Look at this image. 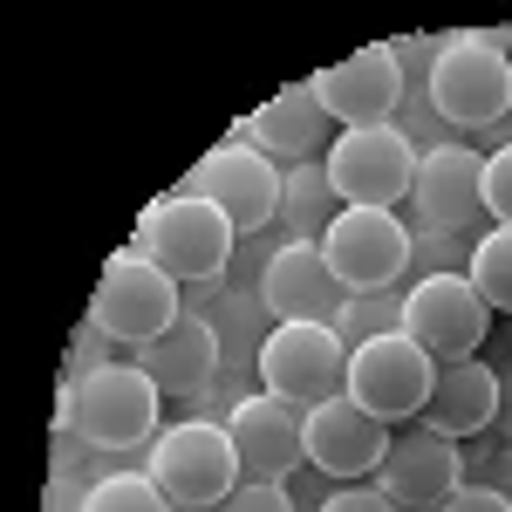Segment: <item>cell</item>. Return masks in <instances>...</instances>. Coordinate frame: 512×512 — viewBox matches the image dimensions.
Masks as SVG:
<instances>
[{
	"label": "cell",
	"instance_id": "7a4b0ae2",
	"mask_svg": "<svg viewBox=\"0 0 512 512\" xmlns=\"http://www.w3.org/2000/svg\"><path fill=\"white\" fill-rule=\"evenodd\" d=\"M144 472L158 478V492L171 499V506H226L239 485V451H233V431L226 424H205V417H192V424H171V431H158L151 444H144Z\"/></svg>",
	"mask_w": 512,
	"mask_h": 512
},
{
	"label": "cell",
	"instance_id": "277c9868",
	"mask_svg": "<svg viewBox=\"0 0 512 512\" xmlns=\"http://www.w3.org/2000/svg\"><path fill=\"white\" fill-rule=\"evenodd\" d=\"M185 315V294H178V280L164 274L158 260H137V253H117L103 280H96V294H89V321L123 342V349H144V342H158L171 321Z\"/></svg>",
	"mask_w": 512,
	"mask_h": 512
},
{
	"label": "cell",
	"instance_id": "603a6c76",
	"mask_svg": "<svg viewBox=\"0 0 512 512\" xmlns=\"http://www.w3.org/2000/svg\"><path fill=\"white\" fill-rule=\"evenodd\" d=\"M82 512H178V506L158 492L151 472H110V478L89 485V506Z\"/></svg>",
	"mask_w": 512,
	"mask_h": 512
},
{
	"label": "cell",
	"instance_id": "9a60e30c",
	"mask_svg": "<svg viewBox=\"0 0 512 512\" xmlns=\"http://www.w3.org/2000/svg\"><path fill=\"white\" fill-rule=\"evenodd\" d=\"M260 308L274 321H342L349 308V287L335 280V267L321 260V246H274L267 267H260Z\"/></svg>",
	"mask_w": 512,
	"mask_h": 512
},
{
	"label": "cell",
	"instance_id": "44dd1931",
	"mask_svg": "<svg viewBox=\"0 0 512 512\" xmlns=\"http://www.w3.org/2000/svg\"><path fill=\"white\" fill-rule=\"evenodd\" d=\"M342 219V198L328 185V164H287V185H280V226L294 246H321L328 226Z\"/></svg>",
	"mask_w": 512,
	"mask_h": 512
},
{
	"label": "cell",
	"instance_id": "d4e9b609",
	"mask_svg": "<svg viewBox=\"0 0 512 512\" xmlns=\"http://www.w3.org/2000/svg\"><path fill=\"white\" fill-rule=\"evenodd\" d=\"M472 267V253H465V239L458 233H431V226H417V239H410V287L417 280H437V274H465Z\"/></svg>",
	"mask_w": 512,
	"mask_h": 512
},
{
	"label": "cell",
	"instance_id": "9c48e42d",
	"mask_svg": "<svg viewBox=\"0 0 512 512\" xmlns=\"http://www.w3.org/2000/svg\"><path fill=\"white\" fill-rule=\"evenodd\" d=\"M431 383H437V362L396 328V335H376V342L349 349V383H342V390H349L369 417H383V424H410V417H424Z\"/></svg>",
	"mask_w": 512,
	"mask_h": 512
},
{
	"label": "cell",
	"instance_id": "f1b7e54d",
	"mask_svg": "<svg viewBox=\"0 0 512 512\" xmlns=\"http://www.w3.org/2000/svg\"><path fill=\"white\" fill-rule=\"evenodd\" d=\"M431 512H512V499L499 492V485H458L444 506H431Z\"/></svg>",
	"mask_w": 512,
	"mask_h": 512
},
{
	"label": "cell",
	"instance_id": "f546056e",
	"mask_svg": "<svg viewBox=\"0 0 512 512\" xmlns=\"http://www.w3.org/2000/svg\"><path fill=\"white\" fill-rule=\"evenodd\" d=\"M212 512H294L287 506V492L280 485H239L226 506H212Z\"/></svg>",
	"mask_w": 512,
	"mask_h": 512
},
{
	"label": "cell",
	"instance_id": "1f68e13d",
	"mask_svg": "<svg viewBox=\"0 0 512 512\" xmlns=\"http://www.w3.org/2000/svg\"><path fill=\"white\" fill-rule=\"evenodd\" d=\"M478 41H485V48H499V55H506V62H512V28H485V35H478Z\"/></svg>",
	"mask_w": 512,
	"mask_h": 512
},
{
	"label": "cell",
	"instance_id": "8fae6325",
	"mask_svg": "<svg viewBox=\"0 0 512 512\" xmlns=\"http://www.w3.org/2000/svg\"><path fill=\"white\" fill-rule=\"evenodd\" d=\"M280 185H287V178L274 171V158L233 137V144L205 151L178 192L212 198V205L233 219V233H260V226H274V219H280Z\"/></svg>",
	"mask_w": 512,
	"mask_h": 512
},
{
	"label": "cell",
	"instance_id": "cb8c5ba5",
	"mask_svg": "<svg viewBox=\"0 0 512 512\" xmlns=\"http://www.w3.org/2000/svg\"><path fill=\"white\" fill-rule=\"evenodd\" d=\"M403 328V294H349V308L335 321V335L362 349V342H376V335H396Z\"/></svg>",
	"mask_w": 512,
	"mask_h": 512
},
{
	"label": "cell",
	"instance_id": "8992f818",
	"mask_svg": "<svg viewBox=\"0 0 512 512\" xmlns=\"http://www.w3.org/2000/svg\"><path fill=\"white\" fill-rule=\"evenodd\" d=\"M328 185L342 205H369V212H396L410 185H417V144L396 123H369V130H342L328 144Z\"/></svg>",
	"mask_w": 512,
	"mask_h": 512
},
{
	"label": "cell",
	"instance_id": "e0dca14e",
	"mask_svg": "<svg viewBox=\"0 0 512 512\" xmlns=\"http://www.w3.org/2000/svg\"><path fill=\"white\" fill-rule=\"evenodd\" d=\"M376 485L390 492L396 506H444L458 485H465V458H458V437L444 431H403L390 444V458H383V472Z\"/></svg>",
	"mask_w": 512,
	"mask_h": 512
},
{
	"label": "cell",
	"instance_id": "ac0fdd59",
	"mask_svg": "<svg viewBox=\"0 0 512 512\" xmlns=\"http://www.w3.org/2000/svg\"><path fill=\"white\" fill-rule=\"evenodd\" d=\"M328 130H335V117L321 110L315 82H301V89H280L274 103H260L253 117H239V144H253L280 164H315Z\"/></svg>",
	"mask_w": 512,
	"mask_h": 512
},
{
	"label": "cell",
	"instance_id": "3957f363",
	"mask_svg": "<svg viewBox=\"0 0 512 512\" xmlns=\"http://www.w3.org/2000/svg\"><path fill=\"white\" fill-rule=\"evenodd\" d=\"M424 96L451 130H485L512 110V62L478 35H444L424 69Z\"/></svg>",
	"mask_w": 512,
	"mask_h": 512
},
{
	"label": "cell",
	"instance_id": "7c38bea8",
	"mask_svg": "<svg viewBox=\"0 0 512 512\" xmlns=\"http://www.w3.org/2000/svg\"><path fill=\"white\" fill-rule=\"evenodd\" d=\"M301 444H308V465H315V472L355 485V478L383 472L396 437H390L383 417H369V410L342 390V396H328V403H315V410L301 417Z\"/></svg>",
	"mask_w": 512,
	"mask_h": 512
},
{
	"label": "cell",
	"instance_id": "83f0119b",
	"mask_svg": "<svg viewBox=\"0 0 512 512\" xmlns=\"http://www.w3.org/2000/svg\"><path fill=\"white\" fill-rule=\"evenodd\" d=\"M321 512H403V506H396L383 485H342V492H335Z\"/></svg>",
	"mask_w": 512,
	"mask_h": 512
},
{
	"label": "cell",
	"instance_id": "4316f807",
	"mask_svg": "<svg viewBox=\"0 0 512 512\" xmlns=\"http://www.w3.org/2000/svg\"><path fill=\"white\" fill-rule=\"evenodd\" d=\"M103 328L96 321H82L76 328V342H69V383H82V376H96V369H110V355H103Z\"/></svg>",
	"mask_w": 512,
	"mask_h": 512
},
{
	"label": "cell",
	"instance_id": "4dcf8cb0",
	"mask_svg": "<svg viewBox=\"0 0 512 512\" xmlns=\"http://www.w3.org/2000/svg\"><path fill=\"white\" fill-rule=\"evenodd\" d=\"M492 431H506V437H512V362L499 369V417H492Z\"/></svg>",
	"mask_w": 512,
	"mask_h": 512
},
{
	"label": "cell",
	"instance_id": "484cf974",
	"mask_svg": "<svg viewBox=\"0 0 512 512\" xmlns=\"http://www.w3.org/2000/svg\"><path fill=\"white\" fill-rule=\"evenodd\" d=\"M485 212L512 226V144H499L492 158H485Z\"/></svg>",
	"mask_w": 512,
	"mask_h": 512
},
{
	"label": "cell",
	"instance_id": "52a82bcc",
	"mask_svg": "<svg viewBox=\"0 0 512 512\" xmlns=\"http://www.w3.org/2000/svg\"><path fill=\"white\" fill-rule=\"evenodd\" d=\"M158 403L164 390L137 362H110L76 383V437L96 451H137L158 437Z\"/></svg>",
	"mask_w": 512,
	"mask_h": 512
},
{
	"label": "cell",
	"instance_id": "30bf717a",
	"mask_svg": "<svg viewBox=\"0 0 512 512\" xmlns=\"http://www.w3.org/2000/svg\"><path fill=\"white\" fill-rule=\"evenodd\" d=\"M410 226L396 212H369V205H342V219L321 239V260L335 267V280L349 294H390L410 274Z\"/></svg>",
	"mask_w": 512,
	"mask_h": 512
},
{
	"label": "cell",
	"instance_id": "4fadbf2b",
	"mask_svg": "<svg viewBox=\"0 0 512 512\" xmlns=\"http://www.w3.org/2000/svg\"><path fill=\"white\" fill-rule=\"evenodd\" d=\"M315 96H321V110H328L335 123L369 130V123H396L403 96H410V82H403V62H396L390 41H369V48H355L349 62L321 69Z\"/></svg>",
	"mask_w": 512,
	"mask_h": 512
},
{
	"label": "cell",
	"instance_id": "5b68a950",
	"mask_svg": "<svg viewBox=\"0 0 512 512\" xmlns=\"http://www.w3.org/2000/svg\"><path fill=\"white\" fill-rule=\"evenodd\" d=\"M260 383L294 410H315L349 383V342L328 321H274V335L260 342Z\"/></svg>",
	"mask_w": 512,
	"mask_h": 512
},
{
	"label": "cell",
	"instance_id": "836d02e7",
	"mask_svg": "<svg viewBox=\"0 0 512 512\" xmlns=\"http://www.w3.org/2000/svg\"><path fill=\"white\" fill-rule=\"evenodd\" d=\"M499 137H506V144H512V110H506V117H499Z\"/></svg>",
	"mask_w": 512,
	"mask_h": 512
},
{
	"label": "cell",
	"instance_id": "6da1fadb",
	"mask_svg": "<svg viewBox=\"0 0 512 512\" xmlns=\"http://www.w3.org/2000/svg\"><path fill=\"white\" fill-rule=\"evenodd\" d=\"M233 219L212 205V198H192V192H164L158 205H144V219H137V233L123 253H137V260H158L164 274L192 280V287H212V280L233 267Z\"/></svg>",
	"mask_w": 512,
	"mask_h": 512
},
{
	"label": "cell",
	"instance_id": "5bb4252c",
	"mask_svg": "<svg viewBox=\"0 0 512 512\" xmlns=\"http://www.w3.org/2000/svg\"><path fill=\"white\" fill-rule=\"evenodd\" d=\"M410 212L431 233H472L485 212V158L465 144H431L417 158V185H410Z\"/></svg>",
	"mask_w": 512,
	"mask_h": 512
},
{
	"label": "cell",
	"instance_id": "ba28073f",
	"mask_svg": "<svg viewBox=\"0 0 512 512\" xmlns=\"http://www.w3.org/2000/svg\"><path fill=\"white\" fill-rule=\"evenodd\" d=\"M485 328H492V308L478 301L472 274H437V280H417L403 294V335L431 355L437 369L472 362L485 349Z\"/></svg>",
	"mask_w": 512,
	"mask_h": 512
},
{
	"label": "cell",
	"instance_id": "7402d4cb",
	"mask_svg": "<svg viewBox=\"0 0 512 512\" xmlns=\"http://www.w3.org/2000/svg\"><path fill=\"white\" fill-rule=\"evenodd\" d=\"M472 287L492 315H512V226H492V233L472 246Z\"/></svg>",
	"mask_w": 512,
	"mask_h": 512
},
{
	"label": "cell",
	"instance_id": "2e32d148",
	"mask_svg": "<svg viewBox=\"0 0 512 512\" xmlns=\"http://www.w3.org/2000/svg\"><path fill=\"white\" fill-rule=\"evenodd\" d=\"M301 417H308V410H294V403H280V396H267V390L246 396L233 417H226L233 451H239V478H246V485H280V478L308 458Z\"/></svg>",
	"mask_w": 512,
	"mask_h": 512
},
{
	"label": "cell",
	"instance_id": "d6a6232c",
	"mask_svg": "<svg viewBox=\"0 0 512 512\" xmlns=\"http://www.w3.org/2000/svg\"><path fill=\"white\" fill-rule=\"evenodd\" d=\"M499 492H506V499H512V458H506V465H499Z\"/></svg>",
	"mask_w": 512,
	"mask_h": 512
},
{
	"label": "cell",
	"instance_id": "ffe728a7",
	"mask_svg": "<svg viewBox=\"0 0 512 512\" xmlns=\"http://www.w3.org/2000/svg\"><path fill=\"white\" fill-rule=\"evenodd\" d=\"M492 417H499V369L492 362H451V369H437L431 383V403H424V431H444V437H478L492 431Z\"/></svg>",
	"mask_w": 512,
	"mask_h": 512
},
{
	"label": "cell",
	"instance_id": "d6986e66",
	"mask_svg": "<svg viewBox=\"0 0 512 512\" xmlns=\"http://www.w3.org/2000/svg\"><path fill=\"white\" fill-rule=\"evenodd\" d=\"M137 369H144L164 396H198L219 376V328L205 315H178L158 342L137 349Z\"/></svg>",
	"mask_w": 512,
	"mask_h": 512
}]
</instances>
